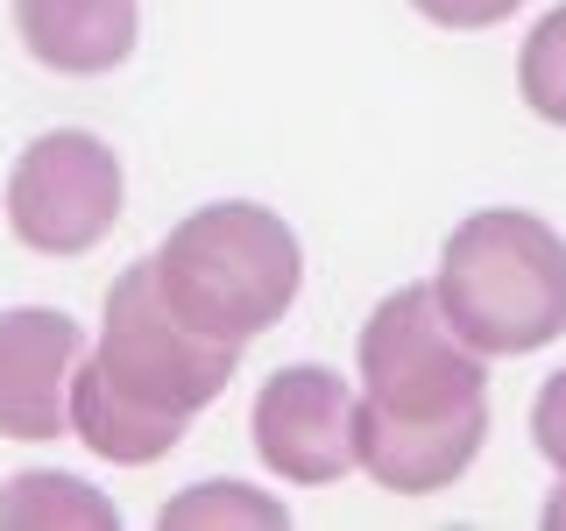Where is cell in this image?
<instances>
[{
    "mask_svg": "<svg viewBox=\"0 0 566 531\" xmlns=\"http://www.w3.org/2000/svg\"><path fill=\"white\" fill-rule=\"evenodd\" d=\"M156 277L199 333L248 347L291 312L297 283H305V256L270 206L227 199L170 227L164 248H156Z\"/></svg>",
    "mask_w": 566,
    "mask_h": 531,
    "instance_id": "obj_3",
    "label": "cell"
},
{
    "mask_svg": "<svg viewBox=\"0 0 566 531\" xmlns=\"http://www.w3.org/2000/svg\"><path fill=\"white\" fill-rule=\"evenodd\" d=\"M234 362H241L234 341H212L170 305L149 256L120 270L106 291L99 354L71 376V433L114 468H149L234 383Z\"/></svg>",
    "mask_w": 566,
    "mask_h": 531,
    "instance_id": "obj_2",
    "label": "cell"
},
{
    "mask_svg": "<svg viewBox=\"0 0 566 531\" xmlns=\"http://www.w3.org/2000/svg\"><path fill=\"white\" fill-rule=\"evenodd\" d=\"M164 524H291V518L262 496H248L241 482H199L164 510Z\"/></svg>",
    "mask_w": 566,
    "mask_h": 531,
    "instance_id": "obj_11",
    "label": "cell"
},
{
    "mask_svg": "<svg viewBox=\"0 0 566 531\" xmlns=\"http://www.w3.org/2000/svg\"><path fill=\"white\" fill-rule=\"evenodd\" d=\"M439 305L482 354H531L566 333V241L538 212L489 206L439 256Z\"/></svg>",
    "mask_w": 566,
    "mask_h": 531,
    "instance_id": "obj_4",
    "label": "cell"
},
{
    "mask_svg": "<svg viewBox=\"0 0 566 531\" xmlns=\"http://www.w3.org/2000/svg\"><path fill=\"white\" fill-rule=\"evenodd\" d=\"M120 220V156L85 128L35 135L8 170V227L35 256H85Z\"/></svg>",
    "mask_w": 566,
    "mask_h": 531,
    "instance_id": "obj_5",
    "label": "cell"
},
{
    "mask_svg": "<svg viewBox=\"0 0 566 531\" xmlns=\"http://www.w3.org/2000/svg\"><path fill=\"white\" fill-rule=\"evenodd\" d=\"M545 524H566V489L553 496V503H545Z\"/></svg>",
    "mask_w": 566,
    "mask_h": 531,
    "instance_id": "obj_14",
    "label": "cell"
},
{
    "mask_svg": "<svg viewBox=\"0 0 566 531\" xmlns=\"http://www.w3.org/2000/svg\"><path fill=\"white\" fill-rule=\"evenodd\" d=\"M531 439H538V454L566 475V368H559V376H545L538 404H531Z\"/></svg>",
    "mask_w": 566,
    "mask_h": 531,
    "instance_id": "obj_12",
    "label": "cell"
},
{
    "mask_svg": "<svg viewBox=\"0 0 566 531\" xmlns=\"http://www.w3.org/2000/svg\"><path fill=\"white\" fill-rule=\"evenodd\" d=\"M517 93L538 121L566 128V8H553L538 29L524 35V58H517Z\"/></svg>",
    "mask_w": 566,
    "mask_h": 531,
    "instance_id": "obj_10",
    "label": "cell"
},
{
    "mask_svg": "<svg viewBox=\"0 0 566 531\" xmlns=\"http://www.w3.org/2000/svg\"><path fill=\"white\" fill-rule=\"evenodd\" d=\"M255 454L283 482H340L361 460V397L318 362L276 368L255 389Z\"/></svg>",
    "mask_w": 566,
    "mask_h": 531,
    "instance_id": "obj_6",
    "label": "cell"
},
{
    "mask_svg": "<svg viewBox=\"0 0 566 531\" xmlns=\"http://www.w3.org/2000/svg\"><path fill=\"white\" fill-rule=\"evenodd\" d=\"M411 8L439 29H495V22H510L524 0H411Z\"/></svg>",
    "mask_w": 566,
    "mask_h": 531,
    "instance_id": "obj_13",
    "label": "cell"
},
{
    "mask_svg": "<svg viewBox=\"0 0 566 531\" xmlns=\"http://www.w3.org/2000/svg\"><path fill=\"white\" fill-rule=\"evenodd\" d=\"M78 319L22 305L0 312V433L8 439H57L71 433V376H78Z\"/></svg>",
    "mask_w": 566,
    "mask_h": 531,
    "instance_id": "obj_7",
    "label": "cell"
},
{
    "mask_svg": "<svg viewBox=\"0 0 566 531\" xmlns=\"http://www.w3.org/2000/svg\"><path fill=\"white\" fill-rule=\"evenodd\" d=\"M0 524H93V531H114L120 510L106 503L93 482H78V475H57V468H29L14 475V482H0Z\"/></svg>",
    "mask_w": 566,
    "mask_h": 531,
    "instance_id": "obj_9",
    "label": "cell"
},
{
    "mask_svg": "<svg viewBox=\"0 0 566 531\" xmlns=\"http://www.w3.org/2000/svg\"><path fill=\"white\" fill-rule=\"evenodd\" d=\"M489 439L482 347L447 319L439 283L389 291L361 326V468L397 496H432Z\"/></svg>",
    "mask_w": 566,
    "mask_h": 531,
    "instance_id": "obj_1",
    "label": "cell"
},
{
    "mask_svg": "<svg viewBox=\"0 0 566 531\" xmlns=\"http://www.w3.org/2000/svg\"><path fill=\"white\" fill-rule=\"evenodd\" d=\"M135 22V0H14V29H22L29 58L64 79H99V71L128 64Z\"/></svg>",
    "mask_w": 566,
    "mask_h": 531,
    "instance_id": "obj_8",
    "label": "cell"
}]
</instances>
